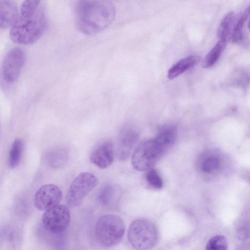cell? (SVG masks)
<instances>
[{"instance_id":"20","label":"cell","mask_w":250,"mask_h":250,"mask_svg":"<svg viewBox=\"0 0 250 250\" xmlns=\"http://www.w3.org/2000/svg\"><path fill=\"white\" fill-rule=\"evenodd\" d=\"M235 19L233 11L229 12L222 19L217 30V35L220 40L228 41Z\"/></svg>"},{"instance_id":"2","label":"cell","mask_w":250,"mask_h":250,"mask_svg":"<svg viewBox=\"0 0 250 250\" xmlns=\"http://www.w3.org/2000/svg\"><path fill=\"white\" fill-rule=\"evenodd\" d=\"M75 12L78 29L89 35L107 28L114 21L116 14L114 4L106 0L78 1Z\"/></svg>"},{"instance_id":"12","label":"cell","mask_w":250,"mask_h":250,"mask_svg":"<svg viewBox=\"0 0 250 250\" xmlns=\"http://www.w3.org/2000/svg\"><path fill=\"white\" fill-rule=\"evenodd\" d=\"M1 244L5 250H19L22 243L21 230L14 225L4 226L1 230Z\"/></svg>"},{"instance_id":"19","label":"cell","mask_w":250,"mask_h":250,"mask_svg":"<svg viewBox=\"0 0 250 250\" xmlns=\"http://www.w3.org/2000/svg\"><path fill=\"white\" fill-rule=\"evenodd\" d=\"M23 152V142L20 139H15L10 148L8 166L11 168L16 167L20 163Z\"/></svg>"},{"instance_id":"13","label":"cell","mask_w":250,"mask_h":250,"mask_svg":"<svg viewBox=\"0 0 250 250\" xmlns=\"http://www.w3.org/2000/svg\"><path fill=\"white\" fill-rule=\"evenodd\" d=\"M19 14L16 3L10 0H0V27L6 29L11 27L16 21Z\"/></svg>"},{"instance_id":"21","label":"cell","mask_w":250,"mask_h":250,"mask_svg":"<svg viewBox=\"0 0 250 250\" xmlns=\"http://www.w3.org/2000/svg\"><path fill=\"white\" fill-rule=\"evenodd\" d=\"M250 15V5L247 7L234 26L231 35V40L233 42H239L243 39V28Z\"/></svg>"},{"instance_id":"1","label":"cell","mask_w":250,"mask_h":250,"mask_svg":"<svg viewBox=\"0 0 250 250\" xmlns=\"http://www.w3.org/2000/svg\"><path fill=\"white\" fill-rule=\"evenodd\" d=\"M47 20L42 1L25 0L11 26L9 36L15 43L27 45L38 41L45 32Z\"/></svg>"},{"instance_id":"4","label":"cell","mask_w":250,"mask_h":250,"mask_svg":"<svg viewBox=\"0 0 250 250\" xmlns=\"http://www.w3.org/2000/svg\"><path fill=\"white\" fill-rule=\"evenodd\" d=\"M158 232L150 221L139 219L133 221L128 231V239L131 246L137 250H149L155 245Z\"/></svg>"},{"instance_id":"25","label":"cell","mask_w":250,"mask_h":250,"mask_svg":"<svg viewBox=\"0 0 250 250\" xmlns=\"http://www.w3.org/2000/svg\"><path fill=\"white\" fill-rule=\"evenodd\" d=\"M249 28L250 30V20L249 22Z\"/></svg>"},{"instance_id":"6","label":"cell","mask_w":250,"mask_h":250,"mask_svg":"<svg viewBox=\"0 0 250 250\" xmlns=\"http://www.w3.org/2000/svg\"><path fill=\"white\" fill-rule=\"evenodd\" d=\"M98 179L94 174L82 172L71 183L66 195V202L71 208L79 206L86 196L97 186Z\"/></svg>"},{"instance_id":"14","label":"cell","mask_w":250,"mask_h":250,"mask_svg":"<svg viewBox=\"0 0 250 250\" xmlns=\"http://www.w3.org/2000/svg\"><path fill=\"white\" fill-rule=\"evenodd\" d=\"M198 55H190L184 58L173 65L168 70L167 77L173 79L196 65L201 61Z\"/></svg>"},{"instance_id":"18","label":"cell","mask_w":250,"mask_h":250,"mask_svg":"<svg viewBox=\"0 0 250 250\" xmlns=\"http://www.w3.org/2000/svg\"><path fill=\"white\" fill-rule=\"evenodd\" d=\"M227 41L219 40L205 56L202 66L207 68L213 66L218 61L227 45Z\"/></svg>"},{"instance_id":"23","label":"cell","mask_w":250,"mask_h":250,"mask_svg":"<svg viewBox=\"0 0 250 250\" xmlns=\"http://www.w3.org/2000/svg\"><path fill=\"white\" fill-rule=\"evenodd\" d=\"M228 243L226 238L222 235L211 237L206 245V250H227Z\"/></svg>"},{"instance_id":"8","label":"cell","mask_w":250,"mask_h":250,"mask_svg":"<svg viewBox=\"0 0 250 250\" xmlns=\"http://www.w3.org/2000/svg\"><path fill=\"white\" fill-rule=\"evenodd\" d=\"M25 59V53L21 48L15 47L7 52L2 66L3 77L7 83H12L17 80Z\"/></svg>"},{"instance_id":"9","label":"cell","mask_w":250,"mask_h":250,"mask_svg":"<svg viewBox=\"0 0 250 250\" xmlns=\"http://www.w3.org/2000/svg\"><path fill=\"white\" fill-rule=\"evenodd\" d=\"M62 198V192L58 186L51 184H45L36 191L34 204L38 209L45 211L59 204Z\"/></svg>"},{"instance_id":"24","label":"cell","mask_w":250,"mask_h":250,"mask_svg":"<svg viewBox=\"0 0 250 250\" xmlns=\"http://www.w3.org/2000/svg\"><path fill=\"white\" fill-rule=\"evenodd\" d=\"M146 179L149 185L153 188L160 189L163 188V180L156 169L151 168L148 170L146 174Z\"/></svg>"},{"instance_id":"5","label":"cell","mask_w":250,"mask_h":250,"mask_svg":"<svg viewBox=\"0 0 250 250\" xmlns=\"http://www.w3.org/2000/svg\"><path fill=\"white\" fill-rule=\"evenodd\" d=\"M166 151L155 139L141 142L134 150L132 165L139 171L148 170L155 165Z\"/></svg>"},{"instance_id":"22","label":"cell","mask_w":250,"mask_h":250,"mask_svg":"<svg viewBox=\"0 0 250 250\" xmlns=\"http://www.w3.org/2000/svg\"><path fill=\"white\" fill-rule=\"evenodd\" d=\"M117 187L113 185H107L103 187L98 195V200L104 206L110 204L113 201L117 191Z\"/></svg>"},{"instance_id":"17","label":"cell","mask_w":250,"mask_h":250,"mask_svg":"<svg viewBox=\"0 0 250 250\" xmlns=\"http://www.w3.org/2000/svg\"><path fill=\"white\" fill-rule=\"evenodd\" d=\"M68 153L63 148H57L49 152L46 156L47 164L54 168L62 167L67 163Z\"/></svg>"},{"instance_id":"3","label":"cell","mask_w":250,"mask_h":250,"mask_svg":"<svg viewBox=\"0 0 250 250\" xmlns=\"http://www.w3.org/2000/svg\"><path fill=\"white\" fill-rule=\"evenodd\" d=\"M123 220L113 214H104L97 220L94 229L96 238L102 246L110 247L118 244L125 231Z\"/></svg>"},{"instance_id":"7","label":"cell","mask_w":250,"mask_h":250,"mask_svg":"<svg viewBox=\"0 0 250 250\" xmlns=\"http://www.w3.org/2000/svg\"><path fill=\"white\" fill-rule=\"evenodd\" d=\"M70 221L69 208L65 206L58 204L45 210L42 217L44 228L48 232L60 234L65 231Z\"/></svg>"},{"instance_id":"15","label":"cell","mask_w":250,"mask_h":250,"mask_svg":"<svg viewBox=\"0 0 250 250\" xmlns=\"http://www.w3.org/2000/svg\"><path fill=\"white\" fill-rule=\"evenodd\" d=\"M221 160L216 153L207 152L202 154L198 161V167L204 173L212 174L220 168Z\"/></svg>"},{"instance_id":"16","label":"cell","mask_w":250,"mask_h":250,"mask_svg":"<svg viewBox=\"0 0 250 250\" xmlns=\"http://www.w3.org/2000/svg\"><path fill=\"white\" fill-rule=\"evenodd\" d=\"M177 128L173 125H165L159 130L155 139L166 151L174 143L177 137Z\"/></svg>"},{"instance_id":"10","label":"cell","mask_w":250,"mask_h":250,"mask_svg":"<svg viewBox=\"0 0 250 250\" xmlns=\"http://www.w3.org/2000/svg\"><path fill=\"white\" fill-rule=\"evenodd\" d=\"M113 146L111 142L105 141L96 146L91 152V162L98 167L104 169L113 161Z\"/></svg>"},{"instance_id":"11","label":"cell","mask_w":250,"mask_h":250,"mask_svg":"<svg viewBox=\"0 0 250 250\" xmlns=\"http://www.w3.org/2000/svg\"><path fill=\"white\" fill-rule=\"evenodd\" d=\"M139 136L138 130L130 126L124 127L121 131L118 150L120 160L124 161L128 157Z\"/></svg>"}]
</instances>
